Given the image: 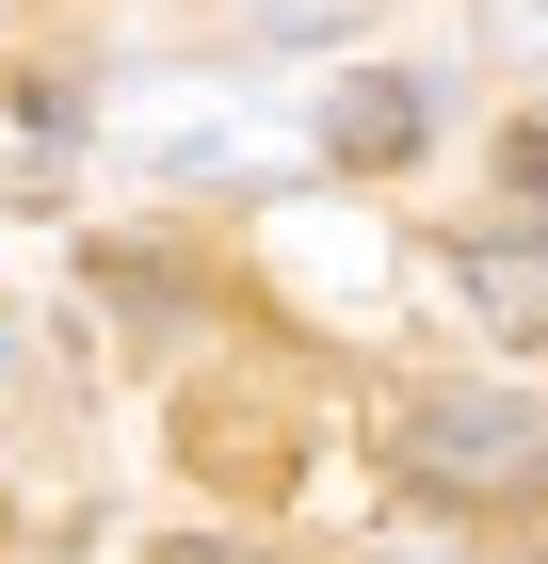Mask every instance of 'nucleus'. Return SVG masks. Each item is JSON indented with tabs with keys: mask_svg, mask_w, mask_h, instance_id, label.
Masks as SVG:
<instances>
[{
	"mask_svg": "<svg viewBox=\"0 0 548 564\" xmlns=\"http://www.w3.org/2000/svg\"><path fill=\"white\" fill-rule=\"evenodd\" d=\"M404 468L452 484V500H516V484H548V403H516V388H436V403H404Z\"/></svg>",
	"mask_w": 548,
	"mask_h": 564,
	"instance_id": "obj_1",
	"label": "nucleus"
},
{
	"mask_svg": "<svg viewBox=\"0 0 548 564\" xmlns=\"http://www.w3.org/2000/svg\"><path fill=\"white\" fill-rule=\"evenodd\" d=\"M468 323H501V339H548V242H468L452 259Z\"/></svg>",
	"mask_w": 548,
	"mask_h": 564,
	"instance_id": "obj_2",
	"label": "nucleus"
},
{
	"mask_svg": "<svg viewBox=\"0 0 548 564\" xmlns=\"http://www.w3.org/2000/svg\"><path fill=\"white\" fill-rule=\"evenodd\" d=\"M323 145L339 162H404V145H420V82H339L323 97Z\"/></svg>",
	"mask_w": 548,
	"mask_h": 564,
	"instance_id": "obj_3",
	"label": "nucleus"
},
{
	"mask_svg": "<svg viewBox=\"0 0 548 564\" xmlns=\"http://www.w3.org/2000/svg\"><path fill=\"white\" fill-rule=\"evenodd\" d=\"M258 17H275V33H339L355 0H258Z\"/></svg>",
	"mask_w": 548,
	"mask_h": 564,
	"instance_id": "obj_4",
	"label": "nucleus"
},
{
	"mask_svg": "<svg viewBox=\"0 0 548 564\" xmlns=\"http://www.w3.org/2000/svg\"><path fill=\"white\" fill-rule=\"evenodd\" d=\"M162 564H258V549H162Z\"/></svg>",
	"mask_w": 548,
	"mask_h": 564,
	"instance_id": "obj_5",
	"label": "nucleus"
}]
</instances>
